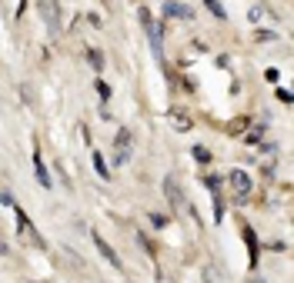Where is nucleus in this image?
<instances>
[{"mask_svg": "<svg viewBox=\"0 0 294 283\" xmlns=\"http://www.w3.org/2000/svg\"><path fill=\"white\" fill-rule=\"evenodd\" d=\"M164 196H167V203H170L174 210H177V213H187L191 220H197L194 207L187 203V196H184V190L177 187V180H174V177H164Z\"/></svg>", "mask_w": 294, "mask_h": 283, "instance_id": "obj_1", "label": "nucleus"}, {"mask_svg": "<svg viewBox=\"0 0 294 283\" xmlns=\"http://www.w3.org/2000/svg\"><path fill=\"white\" fill-rule=\"evenodd\" d=\"M37 7H40V17H44V27L50 37L60 33V3L57 0H37Z\"/></svg>", "mask_w": 294, "mask_h": 283, "instance_id": "obj_2", "label": "nucleus"}, {"mask_svg": "<svg viewBox=\"0 0 294 283\" xmlns=\"http://www.w3.org/2000/svg\"><path fill=\"white\" fill-rule=\"evenodd\" d=\"M13 213H17V227H20V237H23V240H30L34 247H44V237L37 233V227L30 223V217H27V213H23L17 203H13Z\"/></svg>", "mask_w": 294, "mask_h": 283, "instance_id": "obj_3", "label": "nucleus"}, {"mask_svg": "<svg viewBox=\"0 0 294 283\" xmlns=\"http://www.w3.org/2000/svg\"><path fill=\"white\" fill-rule=\"evenodd\" d=\"M91 237H94V247H97V250H101V257H104V260L111 263L114 270H124V260H121V257H117V250H114L111 243H107V240H104L101 233H91Z\"/></svg>", "mask_w": 294, "mask_h": 283, "instance_id": "obj_4", "label": "nucleus"}, {"mask_svg": "<svg viewBox=\"0 0 294 283\" xmlns=\"http://www.w3.org/2000/svg\"><path fill=\"white\" fill-rule=\"evenodd\" d=\"M141 17V23H144V30H147V37H150V44H154V54L160 57V44H164V37H160V27L154 23V17H150V10H141L137 13Z\"/></svg>", "mask_w": 294, "mask_h": 283, "instance_id": "obj_5", "label": "nucleus"}, {"mask_svg": "<svg viewBox=\"0 0 294 283\" xmlns=\"http://www.w3.org/2000/svg\"><path fill=\"white\" fill-rule=\"evenodd\" d=\"M167 123H170V127H174V130H191V127H194V117H191V113H187V110H181V107H170L167 110Z\"/></svg>", "mask_w": 294, "mask_h": 283, "instance_id": "obj_6", "label": "nucleus"}, {"mask_svg": "<svg viewBox=\"0 0 294 283\" xmlns=\"http://www.w3.org/2000/svg\"><path fill=\"white\" fill-rule=\"evenodd\" d=\"M227 184H231V190L238 193V200H244V196L251 193V184H254V180H251L244 170H234V174L227 177Z\"/></svg>", "mask_w": 294, "mask_h": 283, "instance_id": "obj_7", "label": "nucleus"}, {"mask_svg": "<svg viewBox=\"0 0 294 283\" xmlns=\"http://www.w3.org/2000/svg\"><path fill=\"white\" fill-rule=\"evenodd\" d=\"M131 130H121L117 133V143H114V160H117V164H127V160H131Z\"/></svg>", "mask_w": 294, "mask_h": 283, "instance_id": "obj_8", "label": "nucleus"}, {"mask_svg": "<svg viewBox=\"0 0 294 283\" xmlns=\"http://www.w3.org/2000/svg\"><path fill=\"white\" fill-rule=\"evenodd\" d=\"M164 17L191 20V17H194V10H191V7H184V3H177V0H164Z\"/></svg>", "mask_w": 294, "mask_h": 283, "instance_id": "obj_9", "label": "nucleus"}, {"mask_svg": "<svg viewBox=\"0 0 294 283\" xmlns=\"http://www.w3.org/2000/svg\"><path fill=\"white\" fill-rule=\"evenodd\" d=\"M34 170H37L40 187H50V177H47V167H44V160H40V153H34Z\"/></svg>", "mask_w": 294, "mask_h": 283, "instance_id": "obj_10", "label": "nucleus"}, {"mask_svg": "<svg viewBox=\"0 0 294 283\" xmlns=\"http://www.w3.org/2000/svg\"><path fill=\"white\" fill-rule=\"evenodd\" d=\"M244 230V240H248V247H251V267L258 263V240H254V230L251 227H241Z\"/></svg>", "mask_w": 294, "mask_h": 283, "instance_id": "obj_11", "label": "nucleus"}, {"mask_svg": "<svg viewBox=\"0 0 294 283\" xmlns=\"http://www.w3.org/2000/svg\"><path fill=\"white\" fill-rule=\"evenodd\" d=\"M94 170L104 177V180H111V170H107V164H104V157L101 153H94Z\"/></svg>", "mask_w": 294, "mask_h": 283, "instance_id": "obj_12", "label": "nucleus"}, {"mask_svg": "<svg viewBox=\"0 0 294 283\" xmlns=\"http://www.w3.org/2000/svg\"><path fill=\"white\" fill-rule=\"evenodd\" d=\"M194 160H197V164H211V150L197 143V147H194Z\"/></svg>", "mask_w": 294, "mask_h": 283, "instance_id": "obj_13", "label": "nucleus"}, {"mask_svg": "<svg viewBox=\"0 0 294 283\" xmlns=\"http://www.w3.org/2000/svg\"><path fill=\"white\" fill-rule=\"evenodd\" d=\"M87 60H91L94 70H104V57H101V50H87Z\"/></svg>", "mask_w": 294, "mask_h": 283, "instance_id": "obj_14", "label": "nucleus"}, {"mask_svg": "<svg viewBox=\"0 0 294 283\" xmlns=\"http://www.w3.org/2000/svg\"><path fill=\"white\" fill-rule=\"evenodd\" d=\"M248 123H251L248 117H238L234 123H231V133H244V130H248Z\"/></svg>", "mask_w": 294, "mask_h": 283, "instance_id": "obj_15", "label": "nucleus"}, {"mask_svg": "<svg viewBox=\"0 0 294 283\" xmlns=\"http://www.w3.org/2000/svg\"><path fill=\"white\" fill-rule=\"evenodd\" d=\"M94 87H97V94H101V100H111V87H107V84H104V80H97V84H94Z\"/></svg>", "mask_w": 294, "mask_h": 283, "instance_id": "obj_16", "label": "nucleus"}, {"mask_svg": "<svg viewBox=\"0 0 294 283\" xmlns=\"http://www.w3.org/2000/svg\"><path fill=\"white\" fill-rule=\"evenodd\" d=\"M204 184L211 187V193H217L221 190V177H204Z\"/></svg>", "mask_w": 294, "mask_h": 283, "instance_id": "obj_17", "label": "nucleus"}, {"mask_svg": "<svg viewBox=\"0 0 294 283\" xmlns=\"http://www.w3.org/2000/svg\"><path fill=\"white\" fill-rule=\"evenodd\" d=\"M150 223H154L157 230H164V227H167V217H160V213H150Z\"/></svg>", "mask_w": 294, "mask_h": 283, "instance_id": "obj_18", "label": "nucleus"}, {"mask_svg": "<svg viewBox=\"0 0 294 283\" xmlns=\"http://www.w3.org/2000/svg\"><path fill=\"white\" fill-rule=\"evenodd\" d=\"M207 7H211V10H214L217 17H221V20H224V7H221V3H217V0H207Z\"/></svg>", "mask_w": 294, "mask_h": 283, "instance_id": "obj_19", "label": "nucleus"}, {"mask_svg": "<svg viewBox=\"0 0 294 283\" xmlns=\"http://www.w3.org/2000/svg\"><path fill=\"white\" fill-rule=\"evenodd\" d=\"M264 80H268V84H278V70H264Z\"/></svg>", "mask_w": 294, "mask_h": 283, "instance_id": "obj_20", "label": "nucleus"}, {"mask_svg": "<svg viewBox=\"0 0 294 283\" xmlns=\"http://www.w3.org/2000/svg\"><path fill=\"white\" fill-rule=\"evenodd\" d=\"M3 253H7V243H3V240H0V257H3Z\"/></svg>", "mask_w": 294, "mask_h": 283, "instance_id": "obj_21", "label": "nucleus"}]
</instances>
